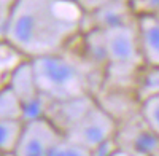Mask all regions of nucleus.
<instances>
[{
    "label": "nucleus",
    "mask_w": 159,
    "mask_h": 156,
    "mask_svg": "<svg viewBox=\"0 0 159 156\" xmlns=\"http://www.w3.org/2000/svg\"><path fill=\"white\" fill-rule=\"evenodd\" d=\"M83 24L76 0H16L7 42L25 59L56 54L81 37Z\"/></svg>",
    "instance_id": "f257e3e1"
},
{
    "label": "nucleus",
    "mask_w": 159,
    "mask_h": 156,
    "mask_svg": "<svg viewBox=\"0 0 159 156\" xmlns=\"http://www.w3.org/2000/svg\"><path fill=\"white\" fill-rule=\"evenodd\" d=\"M40 93L49 103L86 96L97 97L105 85V73L80 43V38L61 53L30 59Z\"/></svg>",
    "instance_id": "f03ea898"
},
{
    "label": "nucleus",
    "mask_w": 159,
    "mask_h": 156,
    "mask_svg": "<svg viewBox=\"0 0 159 156\" xmlns=\"http://www.w3.org/2000/svg\"><path fill=\"white\" fill-rule=\"evenodd\" d=\"M84 53L102 67L103 89L132 91L137 94L145 70L137 35V19L113 27L86 30L80 37Z\"/></svg>",
    "instance_id": "7ed1b4c3"
},
{
    "label": "nucleus",
    "mask_w": 159,
    "mask_h": 156,
    "mask_svg": "<svg viewBox=\"0 0 159 156\" xmlns=\"http://www.w3.org/2000/svg\"><path fill=\"white\" fill-rule=\"evenodd\" d=\"M118 120L96 99V102L64 134V137L88 150H92L103 142L118 137Z\"/></svg>",
    "instance_id": "20e7f679"
},
{
    "label": "nucleus",
    "mask_w": 159,
    "mask_h": 156,
    "mask_svg": "<svg viewBox=\"0 0 159 156\" xmlns=\"http://www.w3.org/2000/svg\"><path fill=\"white\" fill-rule=\"evenodd\" d=\"M62 139V131L48 116L25 120L11 156H49Z\"/></svg>",
    "instance_id": "39448f33"
},
{
    "label": "nucleus",
    "mask_w": 159,
    "mask_h": 156,
    "mask_svg": "<svg viewBox=\"0 0 159 156\" xmlns=\"http://www.w3.org/2000/svg\"><path fill=\"white\" fill-rule=\"evenodd\" d=\"M7 85L15 91L24 107V121L46 116L49 102L40 93L37 76L30 59H24L19 66L11 72Z\"/></svg>",
    "instance_id": "423d86ee"
},
{
    "label": "nucleus",
    "mask_w": 159,
    "mask_h": 156,
    "mask_svg": "<svg viewBox=\"0 0 159 156\" xmlns=\"http://www.w3.org/2000/svg\"><path fill=\"white\" fill-rule=\"evenodd\" d=\"M137 16L134 15L129 0H110L103 3L102 7L84 13V24L83 32L92 29H103V27H113L119 24H127L135 21Z\"/></svg>",
    "instance_id": "0eeeda50"
},
{
    "label": "nucleus",
    "mask_w": 159,
    "mask_h": 156,
    "mask_svg": "<svg viewBox=\"0 0 159 156\" xmlns=\"http://www.w3.org/2000/svg\"><path fill=\"white\" fill-rule=\"evenodd\" d=\"M137 35L145 69L159 67V15L139 16Z\"/></svg>",
    "instance_id": "6e6552de"
},
{
    "label": "nucleus",
    "mask_w": 159,
    "mask_h": 156,
    "mask_svg": "<svg viewBox=\"0 0 159 156\" xmlns=\"http://www.w3.org/2000/svg\"><path fill=\"white\" fill-rule=\"evenodd\" d=\"M96 99L97 97L94 96H86V97L72 99L59 103H49L46 116L61 129L62 134H65L88 112V108L96 102Z\"/></svg>",
    "instance_id": "1a4fd4ad"
},
{
    "label": "nucleus",
    "mask_w": 159,
    "mask_h": 156,
    "mask_svg": "<svg viewBox=\"0 0 159 156\" xmlns=\"http://www.w3.org/2000/svg\"><path fill=\"white\" fill-rule=\"evenodd\" d=\"M129 150L137 156H154L159 151V135L143 123V127L137 129L132 137V147Z\"/></svg>",
    "instance_id": "9d476101"
},
{
    "label": "nucleus",
    "mask_w": 159,
    "mask_h": 156,
    "mask_svg": "<svg viewBox=\"0 0 159 156\" xmlns=\"http://www.w3.org/2000/svg\"><path fill=\"white\" fill-rule=\"evenodd\" d=\"M0 120L24 121V107L8 85L0 86Z\"/></svg>",
    "instance_id": "9b49d317"
},
{
    "label": "nucleus",
    "mask_w": 159,
    "mask_h": 156,
    "mask_svg": "<svg viewBox=\"0 0 159 156\" xmlns=\"http://www.w3.org/2000/svg\"><path fill=\"white\" fill-rule=\"evenodd\" d=\"M22 124L24 121L19 120H0V153L3 156H11L15 151Z\"/></svg>",
    "instance_id": "f8f14e48"
},
{
    "label": "nucleus",
    "mask_w": 159,
    "mask_h": 156,
    "mask_svg": "<svg viewBox=\"0 0 159 156\" xmlns=\"http://www.w3.org/2000/svg\"><path fill=\"white\" fill-rule=\"evenodd\" d=\"M25 57L18 49L13 48L7 40L0 42V86L7 85L11 72L15 70Z\"/></svg>",
    "instance_id": "ddd939ff"
},
{
    "label": "nucleus",
    "mask_w": 159,
    "mask_h": 156,
    "mask_svg": "<svg viewBox=\"0 0 159 156\" xmlns=\"http://www.w3.org/2000/svg\"><path fill=\"white\" fill-rule=\"evenodd\" d=\"M139 115L154 134L159 135V93L145 96L139 102Z\"/></svg>",
    "instance_id": "4468645a"
},
{
    "label": "nucleus",
    "mask_w": 159,
    "mask_h": 156,
    "mask_svg": "<svg viewBox=\"0 0 159 156\" xmlns=\"http://www.w3.org/2000/svg\"><path fill=\"white\" fill-rule=\"evenodd\" d=\"M156 93H159V67L145 69L137 86V97L140 100L145 96L156 94Z\"/></svg>",
    "instance_id": "2eb2a0df"
},
{
    "label": "nucleus",
    "mask_w": 159,
    "mask_h": 156,
    "mask_svg": "<svg viewBox=\"0 0 159 156\" xmlns=\"http://www.w3.org/2000/svg\"><path fill=\"white\" fill-rule=\"evenodd\" d=\"M49 156H91V150L64 137Z\"/></svg>",
    "instance_id": "dca6fc26"
},
{
    "label": "nucleus",
    "mask_w": 159,
    "mask_h": 156,
    "mask_svg": "<svg viewBox=\"0 0 159 156\" xmlns=\"http://www.w3.org/2000/svg\"><path fill=\"white\" fill-rule=\"evenodd\" d=\"M129 5L137 18L145 15H159V0H129Z\"/></svg>",
    "instance_id": "f3484780"
},
{
    "label": "nucleus",
    "mask_w": 159,
    "mask_h": 156,
    "mask_svg": "<svg viewBox=\"0 0 159 156\" xmlns=\"http://www.w3.org/2000/svg\"><path fill=\"white\" fill-rule=\"evenodd\" d=\"M15 3H16V0H0V42L7 40L8 24L11 19Z\"/></svg>",
    "instance_id": "a211bd4d"
},
{
    "label": "nucleus",
    "mask_w": 159,
    "mask_h": 156,
    "mask_svg": "<svg viewBox=\"0 0 159 156\" xmlns=\"http://www.w3.org/2000/svg\"><path fill=\"white\" fill-rule=\"evenodd\" d=\"M119 147V142H118V137L115 139H110L107 142H103V144L97 145L96 148L91 150V156H111L116 148Z\"/></svg>",
    "instance_id": "6ab92c4d"
},
{
    "label": "nucleus",
    "mask_w": 159,
    "mask_h": 156,
    "mask_svg": "<svg viewBox=\"0 0 159 156\" xmlns=\"http://www.w3.org/2000/svg\"><path fill=\"white\" fill-rule=\"evenodd\" d=\"M76 2H78L80 7L83 8L84 13H89V11H92V10H96V8L102 7L103 3L110 2V0H76Z\"/></svg>",
    "instance_id": "aec40b11"
},
{
    "label": "nucleus",
    "mask_w": 159,
    "mask_h": 156,
    "mask_svg": "<svg viewBox=\"0 0 159 156\" xmlns=\"http://www.w3.org/2000/svg\"><path fill=\"white\" fill-rule=\"evenodd\" d=\"M111 156H137V154H135L134 151H130L129 148H124V147L119 145V147L116 148V151H115Z\"/></svg>",
    "instance_id": "412c9836"
},
{
    "label": "nucleus",
    "mask_w": 159,
    "mask_h": 156,
    "mask_svg": "<svg viewBox=\"0 0 159 156\" xmlns=\"http://www.w3.org/2000/svg\"><path fill=\"white\" fill-rule=\"evenodd\" d=\"M154 156H159V151H157V153H156V154H154Z\"/></svg>",
    "instance_id": "4be33fe9"
},
{
    "label": "nucleus",
    "mask_w": 159,
    "mask_h": 156,
    "mask_svg": "<svg viewBox=\"0 0 159 156\" xmlns=\"http://www.w3.org/2000/svg\"><path fill=\"white\" fill-rule=\"evenodd\" d=\"M0 156H3V154H2V153H0Z\"/></svg>",
    "instance_id": "5701e85b"
}]
</instances>
